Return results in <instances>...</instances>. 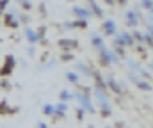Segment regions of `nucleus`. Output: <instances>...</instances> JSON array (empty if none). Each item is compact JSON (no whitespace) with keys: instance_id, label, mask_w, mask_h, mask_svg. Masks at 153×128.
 I'll list each match as a JSON object with an SVG mask.
<instances>
[{"instance_id":"27","label":"nucleus","mask_w":153,"mask_h":128,"mask_svg":"<svg viewBox=\"0 0 153 128\" xmlns=\"http://www.w3.org/2000/svg\"><path fill=\"white\" fill-rule=\"evenodd\" d=\"M2 87H4V89H11V84H9L7 80H2Z\"/></svg>"},{"instance_id":"17","label":"nucleus","mask_w":153,"mask_h":128,"mask_svg":"<svg viewBox=\"0 0 153 128\" xmlns=\"http://www.w3.org/2000/svg\"><path fill=\"white\" fill-rule=\"evenodd\" d=\"M71 27H82L84 29V27H87V21L85 20H76L75 23H71Z\"/></svg>"},{"instance_id":"18","label":"nucleus","mask_w":153,"mask_h":128,"mask_svg":"<svg viewBox=\"0 0 153 128\" xmlns=\"http://www.w3.org/2000/svg\"><path fill=\"white\" fill-rule=\"evenodd\" d=\"M66 77L70 78V82H73V84H78V75H75V73H68Z\"/></svg>"},{"instance_id":"30","label":"nucleus","mask_w":153,"mask_h":128,"mask_svg":"<svg viewBox=\"0 0 153 128\" xmlns=\"http://www.w3.org/2000/svg\"><path fill=\"white\" fill-rule=\"evenodd\" d=\"M134 38H135V39H143V34H141V32H135Z\"/></svg>"},{"instance_id":"19","label":"nucleus","mask_w":153,"mask_h":128,"mask_svg":"<svg viewBox=\"0 0 153 128\" xmlns=\"http://www.w3.org/2000/svg\"><path fill=\"white\" fill-rule=\"evenodd\" d=\"M5 107H7V100L0 101V114H4V112H9V109H5Z\"/></svg>"},{"instance_id":"15","label":"nucleus","mask_w":153,"mask_h":128,"mask_svg":"<svg viewBox=\"0 0 153 128\" xmlns=\"http://www.w3.org/2000/svg\"><path fill=\"white\" fill-rule=\"evenodd\" d=\"M18 2H22V5H23V9H25V11H30V9H32L30 0H18Z\"/></svg>"},{"instance_id":"28","label":"nucleus","mask_w":153,"mask_h":128,"mask_svg":"<svg viewBox=\"0 0 153 128\" xmlns=\"http://www.w3.org/2000/svg\"><path fill=\"white\" fill-rule=\"evenodd\" d=\"M73 59V55L71 53H66V55H62V61H71Z\"/></svg>"},{"instance_id":"3","label":"nucleus","mask_w":153,"mask_h":128,"mask_svg":"<svg viewBox=\"0 0 153 128\" xmlns=\"http://www.w3.org/2000/svg\"><path fill=\"white\" fill-rule=\"evenodd\" d=\"M75 98L82 103V105H84V109H85V110H89V112H93V110H94V109H93V103L89 101V98H87V96H82V94H78V92H76Z\"/></svg>"},{"instance_id":"26","label":"nucleus","mask_w":153,"mask_h":128,"mask_svg":"<svg viewBox=\"0 0 153 128\" xmlns=\"http://www.w3.org/2000/svg\"><path fill=\"white\" fill-rule=\"evenodd\" d=\"M76 118H78V119L84 118V110H82V109H76Z\"/></svg>"},{"instance_id":"7","label":"nucleus","mask_w":153,"mask_h":128,"mask_svg":"<svg viewBox=\"0 0 153 128\" xmlns=\"http://www.w3.org/2000/svg\"><path fill=\"white\" fill-rule=\"evenodd\" d=\"M103 29H105V32H107V34H114V32H116V25H114V21L107 20V21L103 23Z\"/></svg>"},{"instance_id":"1","label":"nucleus","mask_w":153,"mask_h":128,"mask_svg":"<svg viewBox=\"0 0 153 128\" xmlns=\"http://www.w3.org/2000/svg\"><path fill=\"white\" fill-rule=\"evenodd\" d=\"M13 68H14V57H13V55H7V57H5V64H4V68L0 70V75H2V77L11 75Z\"/></svg>"},{"instance_id":"23","label":"nucleus","mask_w":153,"mask_h":128,"mask_svg":"<svg viewBox=\"0 0 153 128\" xmlns=\"http://www.w3.org/2000/svg\"><path fill=\"white\" fill-rule=\"evenodd\" d=\"M76 68H78L80 71H84V73H89V70H87V68H85L84 64H76Z\"/></svg>"},{"instance_id":"8","label":"nucleus","mask_w":153,"mask_h":128,"mask_svg":"<svg viewBox=\"0 0 153 128\" xmlns=\"http://www.w3.org/2000/svg\"><path fill=\"white\" fill-rule=\"evenodd\" d=\"M89 5H91V11H93V13H94L96 16H100V18L103 16V11H102V9L98 7V4H96V2H93V0H89Z\"/></svg>"},{"instance_id":"33","label":"nucleus","mask_w":153,"mask_h":128,"mask_svg":"<svg viewBox=\"0 0 153 128\" xmlns=\"http://www.w3.org/2000/svg\"><path fill=\"white\" fill-rule=\"evenodd\" d=\"M117 2H121V4H126V0H117Z\"/></svg>"},{"instance_id":"31","label":"nucleus","mask_w":153,"mask_h":128,"mask_svg":"<svg viewBox=\"0 0 153 128\" xmlns=\"http://www.w3.org/2000/svg\"><path fill=\"white\" fill-rule=\"evenodd\" d=\"M38 127H39V128H48L46 125H45V123H38Z\"/></svg>"},{"instance_id":"2","label":"nucleus","mask_w":153,"mask_h":128,"mask_svg":"<svg viewBox=\"0 0 153 128\" xmlns=\"http://www.w3.org/2000/svg\"><path fill=\"white\" fill-rule=\"evenodd\" d=\"M59 46L64 48V50H75L78 46V41H75V39H59Z\"/></svg>"},{"instance_id":"24","label":"nucleus","mask_w":153,"mask_h":128,"mask_svg":"<svg viewBox=\"0 0 153 128\" xmlns=\"http://www.w3.org/2000/svg\"><path fill=\"white\" fill-rule=\"evenodd\" d=\"M7 4H9V0H0V11H4Z\"/></svg>"},{"instance_id":"21","label":"nucleus","mask_w":153,"mask_h":128,"mask_svg":"<svg viewBox=\"0 0 153 128\" xmlns=\"http://www.w3.org/2000/svg\"><path fill=\"white\" fill-rule=\"evenodd\" d=\"M102 114H103V116H111V109H109V105H107V103H103V109H102Z\"/></svg>"},{"instance_id":"22","label":"nucleus","mask_w":153,"mask_h":128,"mask_svg":"<svg viewBox=\"0 0 153 128\" xmlns=\"http://www.w3.org/2000/svg\"><path fill=\"white\" fill-rule=\"evenodd\" d=\"M143 4H144V7H146V9H150V11H152V0H143Z\"/></svg>"},{"instance_id":"5","label":"nucleus","mask_w":153,"mask_h":128,"mask_svg":"<svg viewBox=\"0 0 153 128\" xmlns=\"http://www.w3.org/2000/svg\"><path fill=\"white\" fill-rule=\"evenodd\" d=\"M73 13H75L76 16H80L82 20H85V18H89V11H85V9H82V7H73Z\"/></svg>"},{"instance_id":"14","label":"nucleus","mask_w":153,"mask_h":128,"mask_svg":"<svg viewBox=\"0 0 153 128\" xmlns=\"http://www.w3.org/2000/svg\"><path fill=\"white\" fill-rule=\"evenodd\" d=\"M66 109H68V105H66L64 101H61V103L55 107V112H61V114H64V112H66Z\"/></svg>"},{"instance_id":"9","label":"nucleus","mask_w":153,"mask_h":128,"mask_svg":"<svg viewBox=\"0 0 153 128\" xmlns=\"http://www.w3.org/2000/svg\"><path fill=\"white\" fill-rule=\"evenodd\" d=\"M126 20H128V21H126L128 25H137V14H135L134 11H128V13H126Z\"/></svg>"},{"instance_id":"29","label":"nucleus","mask_w":153,"mask_h":128,"mask_svg":"<svg viewBox=\"0 0 153 128\" xmlns=\"http://www.w3.org/2000/svg\"><path fill=\"white\" fill-rule=\"evenodd\" d=\"M39 11H41V14H45V13H46V9H45V4H41V5H39Z\"/></svg>"},{"instance_id":"20","label":"nucleus","mask_w":153,"mask_h":128,"mask_svg":"<svg viewBox=\"0 0 153 128\" xmlns=\"http://www.w3.org/2000/svg\"><path fill=\"white\" fill-rule=\"evenodd\" d=\"M70 98H71V94H70L68 91H61V100H62V101H64V100H70Z\"/></svg>"},{"instance_id":"16","label":"nucleus","mask_w":153,"mask_h":128,"mask_svg":"<svg viewBox=\"0 0 153 128\" xmlns=\"http://www.w3.org/2000/svg\"><path fill=\"white\" fill-rule=\"evenodd\" d=\"M137 87H141L144 91H152V84H148V82H137Z\"/></svg>"},{"instance_id":"32","label":"nucleus","mask_w":153,"mask_h":128,"mask_svg":"<svg viewBox=\"0 0 153 128\" xmlns=\"http://www.w3.org/2000/svg\"><path fill=\"white\" fill-rule=\"evenodd\" d=\"M107 4H111V5H114V0H105Z\"/></svg>"},{"instance_id":"6","label":"nucleus","mask_w":153,"mask_h":128,"mask_svg":"<svg viewBox=\"0 0 153 128\" xmlns=\"http://www.w3.org/2000/svg\"><path fill=\"white\" fill-rule=\"evenodd\" d=\"M4 23H5V25H9L11 29H16V27H18V21L13 18V14H5V20H4Z\"/></svg>"},{"instance_id":"25","label":"nucleus","mask_w":153,"mask_h":128,"mask_svg":"<svg viewBox=\"0 0 153 128\" xmlns=\"http://www.w3.org/2000/svg\"><path fill=\"white\" fill-rule=\"evenodd\" d=\"M144 41H146V43H148V44H150V46H152V32L144 36Z\"/></svg>"},{"instance_id":"12","label":"nucleus","mask_w":153,"mask_h":128,"mask_svg":"<svg viewBox=\"0 0 153 128\" xmlns=\"http://www.w3.org/2000/svg\"><path fill=\"white\" fill-rule=\"evenodd\" d=\"M107 84H109L111 87H112V89H114V92H117V94H121V87H119V85L116 84V82L112 80V78H107Z\"/></svg>"},{"instance_id":"13","label":"nucleus","mask_w":153,"mask_h":128,"mask_svg":"<svg viewBox=\"0 0 153 128\" xmlns=\"http://www.w3.org/2000/svg\"><path fill=\"white\" fill-rule=\"evenodd\" d=\"M91 41H93V44H94L96 48H100V50L103 48V41H102V38H98V36H93V39H91Z\"/></svg>"},{"instance_id":"10","label":"nucleus","mask_w":153,"mask_h":128,"mask_svg":"<svg viewBox=\"0 0 153 128\" xmlns=\"http://www.w3.org/2000/svg\"><path fill=\"white\" fill-rule=\"evenodd\" d=\"M27 38H29V41H32V43H36L39 39L38 38V34L32 30V29H27Z\"/></svg>"},{"instance_id":"4","label":"nucleus","mask_w":153,"mask_h":128,"mask_svg":"<svg viewBox=\"0 0 153 128\" xmlns=\"http://www.w3.org/2000/svg\"><path fill=\"white\" fill-rule=\"evenodd\" d=\"M134 43V39H132V36L130 34H121V38H117L116 39V44H132Z\"/></svg>"},{"instance_id":"11","label":"nucleus","mask_w":153,"mask_h":128,"mask_svg":"<svg viewBox=\"0 0 153 128\" xmlns=\"http://www.w3.org/2000/svg\"><path fill=\"white\" fill-rule=\"evenodd\" d=\"M43 112H45L46 116H53V114H55V107H53V105H45V107H43Z\"/></svg>"}]
</instances>
